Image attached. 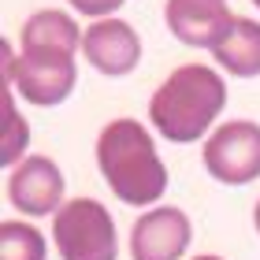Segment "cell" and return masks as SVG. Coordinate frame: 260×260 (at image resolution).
<instances>
[{
	"instance_id": "6da1fadb",
	"label": "cell",
	"mask_w": 260,
	"mask_h": 260,
	"mask_svg": "<svg viewBox=\"0 0 260 260\" xmlns=\"http://www.w3.org/2000/svg\"><path fill=\"white\" fill-rule=\"evenodd\" d=\"M97 168L108 190L130 208L156 205L168 190V168L156 152V141L138 119H112L101 130Z\"/></svg>"
},
{
	"instance_id": "7a4b0ae2",
	"label": "cell",
	"mask_w": 260,
	"mask_h": 260,
	"mask_svg": "<svg viewBox=\"0 0 260 260\" xmlns=\"http://www.w3.org/2000/svg\"><path fill=\"white\" fill-rule=\"evenodd\" d=\"M227 108V82L219 71L205 63H186L164 78V86L152 93L149 101V119L156 126L160 138L175 141V145H190L208 126L219 119Z\"/></svg>"
},
{
	"instance_id": "3957f363",
	"label": "cell",
	"mask_w": 260,
	"mask_h": 260,
	"mask_svg": "<svg viewBox=\"0 0 260 260\" xmlns=\"http://www.w3.org/2000/svg\"><path fill=\"white\" fill-rule=\"evenodd\" d=\"M4 78L15 82V89L38 108L63 104L75 93V82H78L75 49L34 45V49L19 52V60H11V49L4 45Z\"/></svg>"
},
{
	"instance_id": "277c9868",
	"label": "cell",
	"mask_w": 260,
	"mask_h": 260,
	"mask_svg": "<svg viewBox=\"0 0 260 260\" xmlns=\"http://www.w3.org/2000/svg\"><path fill=\"white\" fill-rule=\"evenodd\" d=\"M52 238L63 260H115L119 256L115 219L93 197L63 201L52 212Z\"/></svg>"
},
{
	"instance_id": "5b68a950",
	"label": "cell",
	"mask_w": 260,
	"mask_h": 260,
	"mask_svg": "<svg viewBox=\"0 0 260 260\" xmlns=\"http://www.w3.org/2000/svg\"><path fill=\"white\" fill-rule=\"evenodd\" d=\"M205 171L223 186H245L260 179V126L249 119L223 123L205 141Z\"/></svg>"
},
{
	"instance_id": "8992f818",
	"label": "cell",
	"mask_w": 260,
	"mask_h": 260,
	"mask_svg": "<svg viewBox=\"0 0 260 260\" xmlns=\"http://www.w3.org/2000/svg\"><path fill=\"white\" fill-rule=\"evenodd\" d=\"M193 227L182 208H149L130 227V260H182Z\"/></svg>"
},
{
	"instance_id": "52a82bcc",
	"label": "cell",
	"mask_w": 260,
	"mask_h": 260,
	"mask_svg": "<svg viewBox=\"0 0 260 260\" xmlns=\"http://www.w3.org/2000/svg\"><path fill=\"white\" fill-rule=\"evenodd\" d=\"M8 201L26 216H49L63 205V171L49 156H26L8 171Z\"/></svg>"
},
{
	"instance_id": "ba28073f",
	"label": "cell",
	"mask_w": 260,
	"mask_h": 260,
	"mask_svg": "<svg viewBox=\"0 0 260 260\" xmlns=\"http://www.w3.org/2000/svg\"><path fill=\"white\" fill-rule=\"evenodd\" d=\"M82 52L101 75L123 78L141 63V38L123 19H97L82 30Z\"/></svg>"
},
{
	"instance_id": "9c48e42d",
	"label": "cell",
	"mask_w": 260,
	"mask_h": 260,
	"mask_svg": "<svg viewBox=\"0 0 260 260\" xmlns=\"http://www.w3.org/2000/svg\"><path fill=\"white\" fill-rule=\"evenodd\" d=\"M164 19L175 38L193 49H216L234 22L227 0H168Z\"/></svg>"
},
{
	"instance_id": "30bf717a",
	"label": "cell",
	"mask_w": 260,
	"mask_h": 260,
	"mask_svg": "<svg viewBox=\"0 0 260 260\" xmlns=\"http://www.w3.org/2000/svg\"><path fill=\"white\" fill-rule=\"evenodd\" d=\"M216 63L234 78H256L260 75V22L238 19L234 15L231 30L223 34V41L212 49Z\"/></svg>"
},
{
	"instance_id": "8fae6325",
	"label": "cell",
	"mask_w": 260,
	"mask_h": 260,
	"mask_svg": "<svg viewBox=\"0 0 260 260\" xmlns=\"http://www.w3.org/2000/svg\"><path fill=\"white\" fill-rule=\"evenodd\" d=\"M22 49H34V45H60V49H82V30L75 26V19L67 11H56V8H45L38 15H30L22 22V34H19Z\"/></svg>"
},
{
	"instance_id": "7c38bea8",
	"label": "cell",
	"mask_w": 260,
	"mask_h": 260,
	"mask_svg": "<svg viewBox=\"0 0 260 260\" xmlns=\"http://www.w3.org/2000/svg\"><path fill=\"white\" fill-rule=\"evenodd\" d=\"M49 249H45L41 231H34L30 223H0V260H45Z\"/></svg>"
},
{
	"instance_id": "4fadbf2b",
	"label": "cell",
	"mask_w": 260,
	"mask_h": 260,
	"mask_svg": "<svg viewBox=\"0 0 260 260\" xmlns=\"http://www.w3.org/2000/svg\"><path fill=\"white\" fill-rule=\"evenodd\" d=\"M26 152V123L11 108V89H4V141H0V164L11 171L15 160Z\"/></svg>"
},
{
	"instance_id": "5bb4252c",
	"label": "cell",
	"mask_w": 260,
	"mask_h": 260,
	"mask_svg": "<svg viewBox=\"0 0 260 260\" xmlns=\"http://www.w3.org/2000/svg\"><path fill=\"white\" fill-rule=\"evenodd\" d=\"M126 4V0H71V8L82 11V15H89V19H108L112 11H119Z\"/></svg>"
},
{
	"instance_id": "9a60e30c",
	"label": "cell",
	"mask_w": 260,
	"mask_h": 260,
	"mask_svg": "<svg viewBox=\"0 0 260 260\" xmlns=\"http://www.w3.org/2000/svg\"><path fill=\"white\" fill-rule=\"evenodd\" d=\"M193 260H223V256H208V253H205V256H193Z\"/></svg>"
},
{
	"instance_id": "2e32d148",
	"label": "cell",
	"mask_w": 260,
	"mask_h": 260,
	"mask_svg": "<svg viewBox=\"0 0 260 260\" xmlns=\"http://www.w3.org/2000/svg\"><path fill=\"white\" fill-rule=\"evenodd\" d=\"M256 231H260V201H256Z\"/></svg>"
},
{
	"instance_id": "e0dca14e",
	"label": "cell",
	"mask_w": 260,
	"mask_h": 260,
	"mask_svg": "<svg viewBox=\"0 0 260 260\" xmlns=\"http://www.w3.org/2000/svg\"><path fill=\"white\" fill-rule=\"evenodd\" d=\"M253 4H256V8H260V0H253Z\"/></svg>"
}]
</instances>
